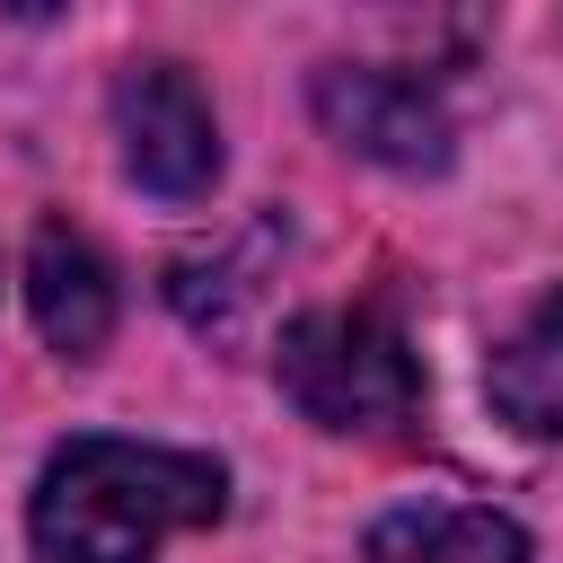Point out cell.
Instances as JSON below:
<instances>
[{"label":"cell","mask_w":563,"mask_h":563,"mask_svg":"<svg viewBox=\"0 0 563 563\" xmlns=\"http://www.w3.org/2000/svg\"><path fill=\"white\" fill-rule=\"evenodd\" d=\"M229 510V475L202 449L158 440H70L35 484V554L44 563H150L167 537L211 528Z\"/></svg>","instance_id":"6da1fadb"},{"label":"cell","mask_w":563,"mask_h":563,"mask_svg":"<svg viewBox=\"0 0 563 563\" xmlns=\"http://www.w3.org/2000/svg\"><path fill=\"white\" fill-rule=\"evenodd\" d=\"M282 396L325 431H405L422 413V361L387 308H308L273 343Z\"/></svg>","instance_id":"7a4b0ae2"},{"label":"cell","mask_w":563,"mask_h":563,"mask_svg":"<svg viewBox=\"0 0 563 563\" xmlns=\"http://www.w3.org/2000/svg\"><path fill=\"white\" fill-rule=\"evenodd\" d=\"M114 132H123V167L158 202H202L211 194L220 123H211V97L194 88L185 62H132L114 79Z\"/></svg>","instance_id":"3957f363"},{"label":"cell","mask_w":563,"mask_h":563,"mask_svg":"<svg viewBox=\"0 0 563 563\" xmlns=\"http://www.w3.org/2000/svg\"><path fill=\"white\" fill-rule=\"evenodd\" d=\"M317 123L378 158V167H449V106L405 79V70H378V62H343V70H317Z\"/></svg>","instance_id":"277c9868"},{"label":"cell","mask_w":563,"mask_h":563,"mask_svg":"<svg viewBox=\"0 0 563 563\" xmlns=\"http://www.w3.org/2000/svg\"><path fill=\"white\" fill-rule=\"evenodd\" d=\"M26 308H35V325H44L53 352H70V361L106 352V334H114V264L97 255L88 229L35 220V246H26Z\"/></svg>","instance_id":"5b68a950"},{"label":"cell","mask_w":563,"mask_h":563,"mask_svg":"<svg viewBox=\"0 0 563 563\" xmlns=\"http://www.w3.org/2000/svg\"><path fill=\"white\" fill-rule=\"evenodd\" d=\"M484 396L510 431L528 440H563V290H545L484 361Z\"/></svg>","instance_id":"8992f818"},{"label":"cell","mask_w":563,"mask_h":563,"mask_svg":"<svg viewBox=\"0 0 563 563\" xmlns=\"http://www.w3.org/2000/svg\"><path fill=\"white\" fill-rule=\"evenodd\" d=\"M369 563H528V537L475 501H413L369 528Z\"/></svg>","instance_id":"52a82bcc"}]
</instances>
